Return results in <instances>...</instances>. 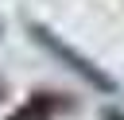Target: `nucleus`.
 <instances>
[{
    "mask_svg": "<svg viewBox=\"0 0 124 120\" xmlns=\"http://www.w3.org/2000/svg\"><path fill=\"white\" fill-rule=\"evenodd\" d=\"M101 120H124V112H120V108H105V112H101Z\"/></svg>",
    "mask_w": 124,
    "mask_h": 120,
    "instance_id": "7ed1b4c3",
    "label": "nucleus"
},
{
    "mask_svg": "<svg viewBox=\"0 0 124 120\" xmlns=\"http://www.w3.org/2000/svg\"><path fill=\"white\" fill-rule=\"evenodd\" d=\"M74 108V101L66 97V93H50V89H43V93H31L27 101H19L4 120H58L62 112H70Z\"/></svg>",
    "mask_w": 124,
    "mask_h": 120,
    "instance_id": "f03ea898",
    "label": "nucleus"
},
{
    "mask_svg": "<svg viewBox=\"0 0 124 120\" xmlns=\"http://www.w3.org/2000/svg\"><path fill=\"white\" fill-rule=\"evenodd\" d=\"M27 35H31V39H35V43H39V46H43V50L54 58V62H62V66H66L70 74H78L85 85H93L97 93H116V77H112V74H108V70H105L97 58L81 54V50H78V46H70L62 35H54L46 23L31 19V23H27Z\"/></svg>",
    "mask_w": 124,
    "mask_h": 120,
    "instance_id": "f257e3e1",
    "label": "nucleus"
},
{
    "mask_svg": "<svg viewBox=\"0 0 124 120\" xmlns=\"http://www.w3.org/2000/svg\"><path fill=\"white\" fill-rule=\"evenodd\" d=\"M4 97H8V81L0 77V101H4Z\"/></svg>",
    "mask_w": 124,
    "mask_h": 120,
    "instance_id": "20e7f679",
    "label": "nucleus"
}]
</instances>
